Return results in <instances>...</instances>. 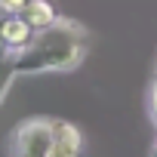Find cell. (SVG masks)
<instances>
[{"label": "cell", "instance_id": "obj_6", "mask_svg": "<svg viewBox=\"0 0 157 157\" xmlns=\"http://www.w3.org/2000/svg\"><path fill=\"white\" fill-rule=\"evenodd\" d=\"M28 3H31V0H3V6H6V10H25Z\"/></svg>", "mask_w": 157, "mask_h": 157}, {"label": "cell", "instance_id": "obj_3", "mask_svg": "<svg viewBox=\"0 0 157 157\" xmlns=\"http://www.w3.org/2000/svg\"><path fill=\"white\" fill-rule=\"evenodd\" d=\"M83 148V136L68 120H52V154L56 157H74Z\"/></svg>", "mask_w": 157, "mask_h": 157}, {"label": "cell", "instance_id": "obj_5", "mask_svg": "<svg viewBox=\"0 0 157 157\" xmlns=\"http://www.w3.org/2000/svg\"><path fill=\"white\" fill-rule=\"evenodd\" d=\"M25 19L31 22V28H52L56 25V6L49 0H31L25 6Z\"/></svg>", "mask_w": 157, "mask_h": 157}, {"label": "cell", "instance_id": "obj_1", "mask_svg": "<svg viewBox=\"0 0 157 157\" xmlns=\"http://www.w3.org/2000/svg\"><path fill=\"white\" fill-rule=\"evenodd\" d=\"M74 59H77V46L71 34L46 31L43 37H37V43L25 52L22 62H28L25 68H59V65H74Z\"/></svg>", "mask_w": 157, "mask_h": 157}, {"label": "cell", "instance_id": "obj_4", "mask_svg": "<svg viewBox=\"0 0 157 157\" xmlns=\"http://www.w3.org/2000/svg\"><path fill=\"white\" fill-rule=\"evenodd\" d=\"M31 22L28 19H19V16H10V19H3L0 22V40H3L6 46H13V49H22V46H28L31 43Z\"/></svg>", "mask_w": 157, "mask_h": 157}, {"label": "cell", "instance_id": "obj_2", "mask_svg": "<svg viewBox=\"0 0 157 157\" xmlns=\"http://www.w3.org/2000/svg\"><path fill=\"white\" fill-rule=\"evenodd\" d=\"M16 151L28 157L52 154V120H25L16 129Z\"/></svg>", "mask_w": 157, "mask_h": 157}, {"label": "cell", "instance_id": "obj_7", "mask_svg": "<svg viewBox=\"0 0 157 157\" xmlns=\"http://www.w3.org/2000/svg\"><path fill=\"white\" fill-rule=\"evenodd\" d=\"M154 120H157V86H154Z\"/></svg>", "mask_w": 157, "mask_h": 157}]
</instances>
